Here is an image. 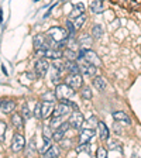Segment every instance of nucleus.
I'll list each match as a JSON object with an SVG mask.
<instances>
[{
	"instance_id": "13",
	"label": "nucleus",
	"mask_w": 141,
	"mask_h": 158,
	"mask_svg": "<svg viewBox=\"0 0 141 158\" xmlns=\"http://www.w3.org/2000/svg\"><path fill=\"white\" fill-rule=\"evenodd\" d=\"M33 44H34V49H35V51L47 49L48 48V45H47V35H44V34H37L33 40Z\"/></svg>"
},
{
	"instance_id": "17",
	"label": "nucleus",
	"mask_w": 141,
	"mask_h": 158,
	"mask_svg": "<svg viewBox=\"0 0 141 158\" xmlns=\"http://www.w3.org/2000/svg\"><path fill=\"white\" fill-rule=\"evenodd\" d=\"M97 134H99V138H100L102 141H106L109 138V128L105 123H102V122L97 123Z\"/></svg>"
},
{
	"instance_id": "32",
	"label": "nucleus",
	"mask_w": 141,
	"mask_h": 158,
	"mask_svg": "<svg viewBox=\"0 0 141 158\" xmlns=\"http://www.w3.org/2000/svg\"><path fill=\"white\" fill-rule=\"evenodd\" d=\"M6 130H7V124L3 122V120H0V141H4Z\"/></svg>"
},
{
	"instance_id": "4",
	"label": "nucleus",
	"mask_w": 141,
	"mask_h": 158,
	"mask_svg": "<svg viewBox=\"0 0 141 158\" xmlns=\"http://www.w3.org/2000/svg\"><path fill=\"white\" fill-rule=\"evenodd\" d=\"M78 56H82L86 62L92 64L96 68H100V66H102V59H100V56H99L95 51H92V49H82V51L78 54Z\"/></svg>"
},
{
	"instance_id": "1",
	"label": "nucleus",
	"mask_w": 141,
	"mask_h": 158,
	"mask_svg": "<svg viewBox=\"0 0 141 158\" xmlns=\"http://www.w3.org/2000/svg\"><path fill=\"white\" fill-rule=\"evenodd\" d=\"M47 35H48L49 38L52 40L54 43L58 45V48H61V47L65 45L66 41H68V38H69L68 31L64 30L62 27H52V28H49L48 33H47Z\"/></svg>"
},
{
	"instance_id": "6",
	"label": "nucleus",
	"mask_w": 141,
	"mask_h": 158,
	"mask_svg": "<svg viewBox=\"0 0 141 158\" xmlns=\"http://www.w3.org/2000/svg\"><path fill=\"white\" fill-rule=\"evenodd\" d=\"M49 66H51V65H49L48 59H47L45 56L38 58V59H37V62L34 64V71H35V75L38 76V78H44V76L48 73Z\"/></svg>"
},
{
	"instance_id": "34",
	"label": "nucleus",
	"mask_w": 141,
	"mask_h": 158,
	"mask_svg": "<svg viewBox=\"0 0 141 158\" xmlns=\"http://www.w3.org/2000/svg\"><path fill=\"white\" fill-rule=\"evenodd\" d=\"M21 116H23L24 118H30L31 116H33V113L30 112V109H28V106L27 105H24L23 107H21Z\"/></svg>"
},
{
	"instance_id": "2",
	"label": "nucleus",
	"mask_w": 141,
	"mask_h": 158,
	"mask_svg": "<svg viewBox=\"0 0 141 158\" xmlns=\"http://www.w3.org/2000/svg\"><path fill=\"white\" fill-rule=\"evenodd\" d=\"M54 92H55L56 100H59V102H65V100L71 99L73 95H75L76 90H73L68 83L64 82V83H58V85L55 86V89H54Z\"/></svg>"
},
{
	"instance_id": "38",
	"label": "nucleus",
	"mask_w": 141,
	"mask_h": 158,
	"mask_svg": "<svg viewBox=\"0 0 141 158\" xmlns=\"http://www.w3.org/2000/svg\"><path fill=\"white\" fill-rule=\"evenodd\" d=\"M88 123H89V127H90V128H95V127H97L99 120H97V117H96V116H92V117L88 120Z\"/></svg>"
},
{
	"instance_id": "26",
	"label": "nucleus",
	"mask_w": 141,
	"mask_h": 158,
	"mask_svg": "<svg viewBox=\"0 0 141 158\" xmlns=\"http://www.w3.org/2000/svg\"><path fill=\"white\" fill-rule=\"evenodd\" d=\"M65 137V131H62L61 128H55V130H52V135H51V138H52L54 141H56V143H59L62 138Z\"/></svg>"
},
{
	"instance_id": "35",
	"label": "nucleus",
	"mask_w": 141,
	"mask_h": 158,
	"mask_svg": "<svg viewBox=\"0 0 141 158\" xmlns=\"http://www.w3.org/2000/svg\"><path fill=\"white\" fill-rule=\"evenodd\" d=\"M33 114H34V117L41 118V102H37L35 103V107H34Z\"/></svg>"
},
{
	"instance_id": "3",
	"label": "nucleus",
	"mask_w": 141,
	"mask_h": 158,
	"mask_svg": "<svg viewBox=\"0 0 141 158\" xmlns=\"http://www.w3.org/2000/svg\"><path fill=\"white\" fill-rule=\"evenodd\" d=\"M76 62H78V65H79V72H81V75H82L83 78H93V76L96 75V72H97V68L93 66L92 64L86 62L82 56H78Z\"/></svg>"
},
{
	"instance_id": "29",
	"label": "nucleus",
	"mask_w": 141,
	"mask_h": 158,
	"mask_svg": "<svg viewBox=\"0 0 141 158\" xmlns=\"http://www.w3.org/2000/svg\"><path fill=\"white\" fill-rule=\"evenodd\" d=\"M26 147H27V144H26ZM34 152H35V138H31L28 143V147L26 150V155L27 157H31Z\"/></svg>"
},
{
	"instance_id": "10",
	"label": "nucleus",
	"mask_w": 141,
	"mask_h": 158,
	"mask_svg": "<svg viewBox=\"0 0 141 158\" xmlns=\"http://www.w3.org/2000/svg\"><path fill=\"white\" fill-rule=\"evenodd\" d=\"M54 107H55V102H48V100L41 102V118L51 117L54 113Z\"/></svg>"
},
{
	"instance_id": "31",
	"label": "nucleus",
	"mask_w": 141,
	"mask_h": 158,
	"mask_svg": "<svg viewBox=\"0 0 141 158\" xmlns=\"http://www.w3.org/2000/svg\"><path fill=\"white\" fill-rule=\"evenodd\" d=\"M41 99H43V100H48V102H55L56 100V96H55V92H47L45 95H43L41 96Z\"/></svg>"
},
{
	"instance_id": "14",
	"label": "nucleus",
	"mask_w": 141,
	"mask_h": 158,
	"mask_svg": "<svg viewBox=\"0 0 141 158\" xmlns=\"http://www.w3.org/2000/svg\"><path fill=\"white\" fill-rule=\"evenodd\" d=\"M10 122H11V124H13L17 130L24 128V117L21 116V113H17V112L11 113V116H10Z\"/></svg>"
},
{
	"instance_id": "20",
	"label": "nucleus",
	"mask_w": 141,
	"mask_h": 158,
	"mask_svg": "<svg viewBox=\"0 0 141 158\" xmlns=\"http://www.w3.org/2000/svg\"><path fill=\"white\" fill-rule=\"evenodd\" d=\"M59 154H61V150H59L58 145H51L43 155L47 158H52V157H59Z\"/></svg>"
},
{
	"instance_id": "33",
	"label": "nucleus",
	"mask_w": 141,
	"mask_h": 158,
	"mask_svg": "<svg viewBox=\"0 0 141 158\" xmlns=\"http://www.w3.org/2000/svg\"><path fill=\"white\" fill-rule=\"evenodd\" d=\"M96 157H97V158H106V157H107V150H106L105 147H102V145H100V147L96 150Z\"/></svg>"
},
{
	"instance_id": "30",
	"label": "nucleus",
	"mask_w": 141,
	"mask_h": 158,
	"mask_svg": "<svg viewBox=\"0 0 141 158\" xmlns=\"http://www.w3.org/2000/svg\"><path fill=\"white\" fill-rule=\"evenodd\" d=\"M65 26H66V30H68L69 37H73V35H75L76 28H75V26H73V23L71 21V20H66V21H65Z\"/></svg>"
},
{
	"instance_id": "8",
	"label": "nucleus",
	"mask_w": 141,
	"mask_h": 158,
	"mask_svg": "<svg viewBox=\"0 0 141 158\" xmlns=\"http://www.w3.org/2000/svg\"><path fill=\"white\" fill-rule=\"evenodd\" d=\"M26 137L21 133H16L13 135V140H11V151L13 152H20L26 150Z\"/></svg>"
},
{
	"instance_id": "15",
	"label": "nucleus",
	"mask_w": 141,
	"mask_h": 158,
	"mask_svg": "<svg viewBox=\"0 0 141 158\" xmlns=\"http://www.w3.org/2000/svg\"><path fill=\"white\" fill-rule=\"evenodd\" d=\"M93 88L97 89L99 92H105L106 88H107V82L103 76H93Z\"/></svg>"
},
{
	"instance_id": "19",
	"label": "nucleus",
	"mask_w": 141,
	"mask_h": 158,
	"mask_svg": "<svg viewBox=\"0 0 141 158\" xmlns=\"http://www.w3.org/2000/svg\"><path fill=\"white\" fill-rule=\"evenodd\" d=\"M113 118L117 122H126L127 124H131V118L126 112H114L113 113Z\"/></svg>"
},
{
	"instance_id": "11",
	"label": "nucleus",
	"mask_w": 141,
	"mask_h": 158,
	"mask_svg": "<svg viewBox=\"0 0 141 158\" xmlns=\"http://www.w3.org/2000/svg\"><path fill=\"white\" fill-rule=\"evenodd\" d=\"M16 109V102L13 99H2L0 100V110L6 114H10L11 112H14Z\"/></svg>"
},
{
	"instance_id": "36",
	"label": "nucleus",
	"mask_w": 141,
	"mask_h": 158,
	"mask_svg": "<svg viewBox=\"0 0 141 158\" xmlns=\"http://www.w3.org/2000/svg\"><path fill=\"white\" fill-rule=\"evenodd\" d=\"M59 144H61V147H62L64 150H69V148H71V145H72V141H71V140H66V138L64 137L62 140L59 141Z\"/></svg>"
},
{
	"instance_id": "27",
	"label": "nucleus",
	"mask_w": 141,
	"mask_h": 158,
	"mask_svg": "<svg viewBox=\"0 0 141 158\" xmlns=\"http://www.w3.org/2000/svg\"><path fill=\"white\" fill-rule=\"evenodd\" d=\"M81 96L85 100H90L92 99V89H90V86H82L81 88Z\"/></svg>"
},
{
	"instance_id": "24",
	"label": "nucleus",
	"mask_w": 141,
	"mask_h": 158,
	"mask_svg": "<svg viewBox=\"0 0 141 158\" xmlns=\"http://www.w3.org/2000/svg\"><path fill=\"white\" fill-rule=\"evenodd\" d=\"M85 13V6H83L82 3H78V4H75L73 6V10L71 11V17H78V16H81V14H83Z\"/></svg>"
},
{
	"instance_id": "28",
	"label": "nucleus",
	"mask_w": 141,
	"mask_h": 158,
	"mask_svg": "<svg viewBox=\"0 0 141 158\" xmlns=\"http://www.w3.org/2000/svg\"><path fill=\"white\" fill-rule=\"evenodd\" d=\"M64 122V117H58V116H54L52 118H51V122H49V127L52 128V130H55V128H58L59 126L62 124Z\"/></svg>"
},
{
	"instance_id": "40",
	"label": "nucleus",
	"mask_w": 141,
	"mask_h": 158,
	"mask_svg": "<svg viewBox=\"0 0 141 158\" xmlns=\"http://www.w3.org/2000/svg\"><path fill=\"white\" fill-rule=\"evenodd\" d=\"M109 145H110V148H114V150H118V151H122V147H118V143L114 141V140H112V141L109 143Z\"/></svg>"
},
{
	"instance_id": "21",
	"label": "nucleus",
	"mask_w": 141,
	"mask_h": 158,
	"mask_svg": "<svg viewBox=\"0 0 141 158\" xmlns=\"http://www.w3.org/2000/svg\"><path fill=\"white\" fill-rule=\"evenodd\" d=\"M62 58H65L66 61H76L78 59V54L72 48H66L62 51Z\"/></svg>"
},
{
	"instance_id": "22",
	"label": "nucleus",
	"mask_w": 141,
	"mask_h": 158,
	"mask_svg": "<svg viewBox=\"0 0 141 158\" xmlns=\"http://www.w3.org/2000/svg\"><path fill=\"white\" fill-rule=\"evenodd\" d=\"M92 37L95 40H100L103 37V34H105V30H103V27L100 26V24H95V26L92 27Z\"/></svg>"
},
{
	"instance_id": "25",
	"label": "nucleus",
	"mask_w": 141,
	"mask_h": 158,
	"mask_svg": "<svg viewBox=\"0 0 141 158\" xmlns=\"http://www.w3.org/2000/svg\"><path fill=\"white\" fill-rule=\"evenodd\" d=\"M85 21H86V14L83 13V14H81V16L75 17L72 23H73V26H75L76 30H81V28H82V26L85 24Z\"/></svg>"
},
{
	"instance_id": "9",
	"label": "nucleus",
	"mask_w": 141,
	"mask_h": 158,
	"mask_svg": "<svg viewBox=\"0 0 141 158\" xmlns=\"http://www.w3.org/2000/svg\"><path fill=\"white\" fill-rule=\"evenodd\" d=\"M71 112H72V107L68 105V103L65 102H59L58 105L54 107V116H58V117H68L69 114H71Z\"/></svg>"
},
{
	"instance_id": "18",
	"label": "nucleus",
	"mask_w": 141,
	"mask_h": 158,
	"mask_svg": "<svg viewBox=\"0 0 141 158\" xmlns=\"http://www.w3.org/2000/svg\"><path fill=\"white\" fill-rule=\"evenodd\" d=\"M64 68H65V72L68 73H79V65L76 61H66L65 59Z\"/></svg>"
},
{
	"instance_id": "16",
	"label": "nucleus",
	"mask_w": 141,
	"mask_h": 158,
	"mask_svg": "<svg viewBox=\"0 0 141 158\" xmlns=\"http://www.w3.org/2000/svg\"><path fill=\"white\" fill-rule=\"evenodd\" d=\"M44 56H45V58H52V59H61L62 58V49L61 48H47Z\"/></svg>"
},
{
	"instance_id": "37",
	"label": "nucleus",
	"mask_w": 141,
	"mask_h": 158,
	"mask_svg": "<svg viewBox=\"0 0 141 158\" xmlns=\"http://www.w3.org/2000/svg\"><path fill=\"white\" fill-rule=\"evenodd\" d=\"M79 43L82 45H89V44H92V38H90V35H83L79 38Z\"/></svg>"
},
{
	"instance_id": "39",
	"label": "nucleus",
	"mask_w": 141,
	"mask_h": 158,
	"mask_svg": "<svg viewBox=\"0 0 141 158\" xmlns=\"http://www.w3.org/2000/svg\"><path fill=\"white\" fill-rule=\"evenodd\" d=\"M51 135H52V128L49 127V126H44V137H51Z\"/></svg>"
},
{
	"instance_id": "5",
	"label": "nucleus",
	"mask_w": 141,
	"mask_h": 158,
	"mask_svg": "<svg viewBox=\"0 0 141 158\" xmlns=\"http://www.w3.org/2000/svg\"><path fill=\"white\" fill-rule=\"evenodd\" d=\"M68 123L71 126V128H75V130H79L82 128L83 123H85V117L79 110H72L71 114L68 116Z\"/></svg>"
},
{
	"instance_id": "7",
	"label": "nucleus",
	"mask_w": 141,
	"mask_h": 158,
	"mask_svg": "<svg viewBox=\"0 0 141 158\" xmlns=\"http://www.w3.org/2000/svg\"><path fill=\"white\" fill-rule=\"evenodd\" d=\"M65 83H68L73 90H78L83 86V76L79 73H68V76L65 78Z\"/></svg>"
},
{
	"instance_id": "23",
	"label": "nucleus",
	"mask_w": 141,
	"mask_h": 158,
	"mask_svg": "<svg viewBox=\"0 0 141 158\" xmlns=\"http://www.w3.org/2000/svg\"><path fill=\"white\" fill-rule=\"evenodd\" d=\"M90 10H92L95 14H99L103 11V2L102 0H92L90 3Z\"/></svg>"
},
{
	"instance_id": "12",
	"label": "nucleus",
	"mask_w": 141,
	"mask_h": 158,
	"mask_svg": "<svg viewBox=\"0 0 141 158\" xmlns=\"http://www.w3.org/2000/svg\"><path fill=\"white\" fill-rule=\"evenodd\" d=\"M95 135V131H93V128H83L82 131H81V134H79V145H85L88 144L90 140H92V137Z\"/></svg>"
}]
</instances>
